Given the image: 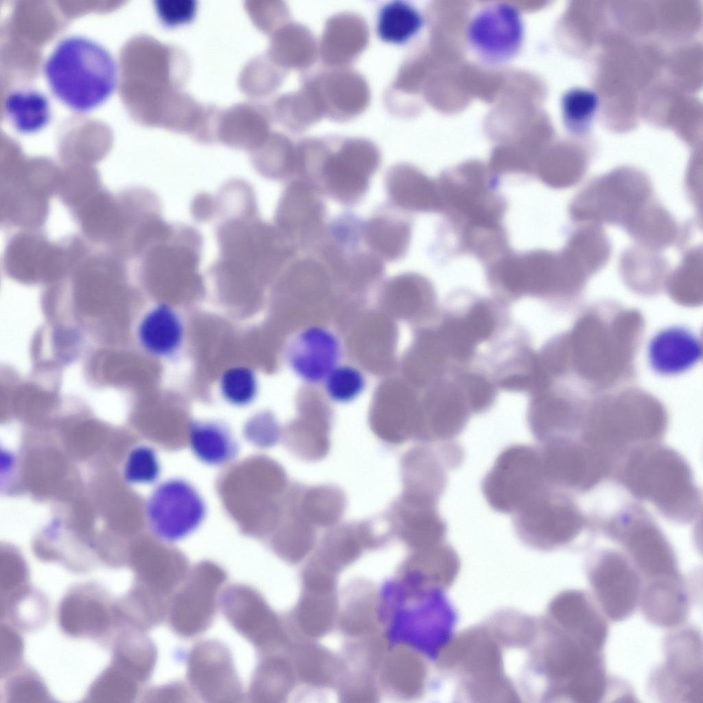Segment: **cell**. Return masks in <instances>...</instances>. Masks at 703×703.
Here are the masks:
<instances>
[{"mask_svg":"<svg viewBox=\"0 0 703 703\" xmlns=\"http://www.w3.org/2000/svg\"><path fill=\"white\" fill-rule=\"evenodd\" d=\"M436 181L444 214L437 239L445 246L465 252L506 231L503 219L507 202L489 168L463 163L443 171Z\"/></svg>","mask_w":703,"mask_h":703,"instance_id":"1","label":"cell"},{"mask_svg":"<svg viewBox=\"0 0 703 703\" xmlns=\"http://www.w3.org/2000/svg\"><path fill=\"white\" fill-rule=\"evenodd\" d=\"M612 475L636 498L668 519L687 523L698 513L700 496L686 461L658 443L636 446L618 461Z\"/></svg>","mask_w":703,"mask_h":703,"instance_id":"2","label":"cell"},{"mask_svg":"<svg viewBox=\"0 0 703 703\" xmlns=\"http://www.w3.org/2000/svg\"><path fill=\"white\" fill-rule=\"evenodd\" d=\"M43 71L54 95L77 111L102 104L117 83V67L110 52L97 42L78 35L57 43Z\"/></svg>","mask_w":703,"mask_h":703,"instance_id":"3","label":"cell"},{"mask_svg":"<svg viewBox=\"0 0 703 703\" xmlns=\"http://www.w3.org/2000/svg\"><path fill=\"white\" fill-rule=\"evenodd\" d=\"M254 215L232 217L218 228L220 257L216 264L221 272L273 273L297 257V249L275 224Z\"/></svg>","mask_w":703,"mask_h":703,"instance_id":"4","label":"cell"},{"mask_svg":"<svg viewBox=\"0 0 703 703\" xmlns=\"http://www.w3.org/2000/svg\"><path fill=\"white\" fill-rule=\"evenodd\" d=\"M380 163L373 148L354 144L332 155L305 153L297 157L295 178L340 205L353 207L366 196Z\"/></svg>","mask_w":703,"mask_h":703,"instance_id":"5","label":"cell"},{"mask_svg":"<svg viewBox=\"0 0 703 703\" xmlns=\"http://www.w3.org/2000/svg\"><path fill=\"white\" fill-rule=\"evenodd\" d=\"M513 525L525 544L542 549L573 541L584 529L586 518L568 493L548 484L513 514Z\"/></svg>","mask_w":703,"mask_h":703,"instance_id":"6","label":"cell"},{"mask_svg":"<svg viewBox=\"0 0 703 703\" xmlns=\"http://www.w3.org/2000/svg\"><path fill=\"white\" fill-rule=\"evenodd\" d=\"M547 484L539 448L514 444L497 456L482 480L481 490L494 510L513 514Z\"/></svg>","mask_w":703,"mask_h":703,"instance_id":"7","label":"cell"},{"mask_svg":"<svg viewBox=\"0 0 703 703\" xmlns=\"http://www.w3.org/2000/svg\"><path fill=\"white\" fill-rule=\"evenodd\" d=\"M601 525L602 530L619 542L644 572L667 574L674 571L675 557L668 541L642 507H625Z\"/></svg>","mask_w":703,"mask_h":703,"instance_id":"8","label":"cell"},{"mask_svg":"<svg viewBox=\"0 0 703 703\" xmlns=\"http://www.w3.org/2000/svg\"><path fill=\"white\" fill-rule=\"evenodd\" d=\"M323 197L306 182L294 178L279 200L275 224L303 255H314L325 236L327 208Z\"/></svg>","mask_w":703,"mask_h":703,"instance_id":"9","label":"cell"},{"mask_svg":"<svg viewBox=\"0 0 703 703\" xmlns=\"http://www.w3.org/2000/svg\"><path fill=\"white\" fill-rule=\"evenodd\" d=\"M145 512L152 531L165 541L181 540L203 522L206 507L188 481L172 479L158 485L146 503Z\"/></svg>","mask_w":703,"mask_h":703,"instance_id":"10","label":"cell"},{"mask_svg":"<svg viewBox=\"0 0 703 703\" xmlns=\"http://www.w3.org/2000/svg\"><path fill=\"white\" fill-rule=\"evenodd\" d=\"M538 448L546 481L567 493L588 491L610 474L606 463L579 439H555Z\"/></svg>","mask_w":703,"mask_h":703,"instance_id":"11","label":"cell"},{"mask_svg":"<svg viewBox=\"0 0 703 703\" xmlns=\"http://www.w3.org/2000/svg\"><path fill=\"white\" fill-rule=\"evenodd\" d=\"M525 26L520 10L506 2L487 4L471 17L467 38L483 60L498 64L513 58L521 48Z\"/></svg>","mask_w":703,"mask_h":703,"instance_id":"12","label":"cell"},{"mask_svg":"<svg viewBox=\"0 0 703 703\" xmlns=\"http://www.w3.org/2000/svg\"><path fill=\"white\" fill-rule=\"evenodd\" d=\"M485 266L490 284L514 297L544 295L559 284L557 258L546 251L509 250Z\"/></svg>","mask_w":703,"mask_h":703,"instance_id":"13","label":"cell"},{"mask_svg":"<svg viewBox=\"0 0 703 703\" xmlns=\"http://www.w3.org/2000/svg\"><path fill=\"white\" fill-rule=\"evenodd\" d=\"M438 501L402 492L384 515L393 534L411 546L428 548L440 544L447 525L437 510Z\"/></svg>","mask_w":703,"mask_h":703,"instance_id":"14","label":"cell"},{"mask_svg":"<svg viewBox=\"0 0 703 703\" xmlns=\"http://www.w3.org/2000/svg\"><path fill=\"white\" fill-rule=\"evenodd\" d=\"M341 355L338 337L327 328L312 325L301 330L289 352L290 366L295 373L309 383L324 381L337 366Z\"/></svg>","mask_w":703,"mask_h":703,"instance_id":"15","label":"cell"},{"mask_svg":"<svg viewBox=\"0 0 703 703\" xmlns=\"http://www.w3.org/2000/svg\"><path fill=\"white\" fill-rule=\"evenodd\" d=\"M413 221L404 212L388 202L379 206L362 220L365 246L383 262H395L406 255L412 237Z\"/></svg>","mask_w":703,"mask_h":703,"instance_id":"16","label":"cell"},{"mask_svg":"<svg viewBox=\"0 0 703 703\" xmlns=\"http://www.w3.org/2000/svg\"><path fill=\"white\" fill-rule=\"evenodd\" d=\"M388 203L406 213H441L436 180L408 163L391 166L384 176Z\"/></svg>","mask_w":703,"mask_h":703,"instance_id":"17","label":"cell"},{"mask_svg":"<svg viewBox=\"0 0 703 703\" xmlns=\"http://www.w3.org/2000/svg\"><path fill=\"white\" fill-rule=\"evenodd\" d=\"M702 345L692 330L673 325L658 331L649 340L647 358L650 368L662 376H675L693 367L702 358Z\"/></svg>","mask_w":703,"mask_h":703,"instance_id":"18","label":"cell"},{"mask_svg":"<svg viewBox=\"0 0 703 703\" xmlns=\"http://www.w3.org/2000/svg\"><path fill=\"white\" fill-rule=\"evenodd\" d=\"M470 411L464 392L454 386L439 387L415 440L424 443L453 441L464 429Z\"/></svg>","mask_w":703,"mask_h":703,"instance_id":"19","label":"cell"},{"mask_svg":"<svg viewBox=\"0 0 703 703\" xmlns=\"http://www.w3.org/2000/svg\"><path fill=\"white\" fill-rule=\"evenodd\" d=\"M592 582L608 612L622 616L633 609L636 594V577L627 561L619 554L606 551L592 566Z\"/></svg>","mask_w":703,"mask_h":703,"instance_id":"20","label":"cell"},{"mask_svg":"<svg viewBox=\"0 0 703 703\" xmlns=\"http://www.w3.org/2000/svg\"><path fill=\"white\" fill-rule=\"evenodd\" d=\"M222 574H194L172 605L171 621L176 631L191 635L202 631L214 613V595Z\"/></svg>","mask_w":703,"mask_h":703,"instance_id":"21","label":"cell"},{"mask_svg":"<svg viewBox=\"0 0 703 703\" xmlns=\"http://www.w3.org/2000/svg\"><path fill=\"white\" fill-rule=\"evenodd\" d=\"M189 664V678L204 697L238 698L240 689L231 659L216 644H203L194 649Z\"/></svg>","mask_w":703,"mask_h":703,"instance_id":"22","label":"cell"},{"mask_svg":"<svg viewBox=\"0 0 703 703\" xmlns=\"http://www.w3.org/2000/svg\"><path fill=\"white\" fill-rule=\"evenodd\" d=\"M346 506L344 492L334 485L298 487L297 509L316 529L338 525Z\"/></svg>","mask_w":703,"mask_h":703,"instance_id":"23","label":"cell"},{"mask_svg":"<svg viewBox=\"0 0 703 703\" xmlns=\"http://www.w3.org/2000/svg\"><path fill=\"white\" fill-rule=\"evenodd\" d=\"M181 323L165 304L149 310L141 320L137 336L143 348L151 354L165 356L174 351L182 338Z\"/></svg>","mask_w":703,"mask_h":703,"instance_id":"24","label":"cell"},{"mask_svg":"<svg viewBox=\"0 0 703 703\" xmlns=\"http://www.w3.org/2000/svg\"><path fill=\"white\" fill-rule=\"evenodd\" d=\"M224 610L238 630L256 643H264V605L253 591L239 587L225 592Z\"/></svg>","mask_w":703,"mask_h":703,"instance_id":"25","label":"cell"},{"mask_svg":"<svg viewBox=\"0 0 703 703\" xmlns=\"http://www.w3.org/2000/svg\"><path fill=\"white\" fill-rule=\"evenodd\" d=\"M190 448L200 461L212 465L224 464L237 452V443L227 428L214 422H197L189 435Z\"/></svg>","mask_w":703,"mask_h":703,"instance_id":"26","label":"cell"},{"mask_svg":"<svg viewBox=\"0 0 703 703\" xmlns=\"http://www.w3.org/2000/svg\"><path fill=\"white\" fill-rule=\"evenodd\" d=\"M6 113L22 132H32L45 126L51 115L49 103L42 93L32 89L16 90L7 97Z\"/></svg>","mask_w":703,"mask_h":703,"instance_id":"27","label":"cell"},{"mask_svg":"<svg viewBox=\"0 0 703 703\" xmlns=\"http://www.w3.org/2000/svg\"><path fill=\"white\" fill-rule=\"evenodd\" d=\"M423 23L422 15L413 5L405 1H393L380 10L377 30L384 41L400 44L413 38Z\"/></svg>","mask_w":703,"mask_h":703,"instance_id":"28","label":"cell"},{"mask_svg":"<svg viewBox=\"0 0 703 703\" xmlns=\"http://www.w3.org/2000/svg\"><path fill=\"white\" fill-rule=\"evenodd\" d=\"M330 400L338 403L354 400L363 391L366 380L362 371L349 365H338L323 381Z\"/></svg>","mask_w":703,"mask_h":703,"instance_id":"29","label":"cell"},{"mask_svg":"<svg viewBox=\"0 0 703 703\" xmlns=\"http://www.w3.org/2000/svg\"><path fill=\"white\" fill-rule=\"evenodd\" d=\"M159 472V459L152 448L139 446L131 450L124 467V476L128 482L150 483L157 479Z\"/></svg>","mask_w":703,"mask_h":703,"instance_id":"30","label":"cell"},{"mask_svg":"<svg viewBox=\"0 0 703 703\" xmlns=\"http://www.w3.org/2000/svg\"><path fill=\"white\" fill-rule=\"evenodd\" d=\"M220 387L225 398L235 405H245L254 397L257 383L254 373L244 367H235L223 374Z\"/></svg>","mask_w":703,"mask_h":703,"instance_id":"31","label":"cell"},{"mask_svg":"<svg viewBox=\"0 0 703 703\" xmlns=\"http://www.w3.org/2000/svg\"><path fill=\"white\" fill-rule=\"evenodd\" d=\"M596 106L595 95L582 89L571 90L562 99L564 117L571 126H578L588 120Z\"/></svg>","mask_w":703,"mask_h":703,"instance_id":"32","label":"cell"},{"mask_svg":"<svg viewBox=\"0 0 703 703\" xmlns=\"http://www.w3.org/2000/svg\"><path fill=\"white\" fill-rule=\"evenodd\" d=\"M462 319L476 344L488 339L495 330L494 314L485 302L475 303Z\"/></svg>","mask_w":703,"mask_h":703,"instance_id":"33","label":"cell"},{"mask_svg":"<svg viewBox=\"0 0 703 703\" xmlns=\"http://www.w3.org/2000/svg\"><path fill=\"white\" fill-rule=\"evenodd\" d=\"M463 390L470 410L486 411L492 404L495 390L491 382L479 373H469L463 378Z\"/></svg>","mask_w":703,"mask_h":703,"instance_id":"34","label":"cell"},{"mask_svg":"<svg viewBox=\"0 0 703 703\" xmlns=\"http://www.w3.org/2000/svg\"><path fill=\"white\" fill-rule=\"evenodd\" d=\"M217 207V202L212 196L200 194L194 198L191 209L195 219L198 221H207L214 216Z\"/></svg>","mask_w":703,"mask_h":703,"instance_id":"35","label":"cell"}]
</instances>
